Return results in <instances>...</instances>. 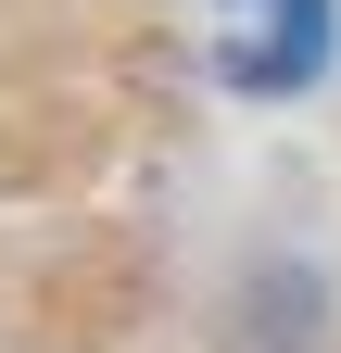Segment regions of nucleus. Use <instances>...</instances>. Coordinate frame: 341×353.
Here are the masks:
<instances>
[{"mask_svg": "<svg viewBox=\"0 0 341 353\" xmlns=\"http://www.w3.org/2000/svg\"><path fill=\"white\" fill-rule=\"evenodd\" d=\"M329 26L341 0H215V76L253 101H291L329 76Z\"/></svg>", "mask_w": 341, "mask_h": 353, "instance_id": "f257e3e1", "label": "nucleus"}]
</instances>
